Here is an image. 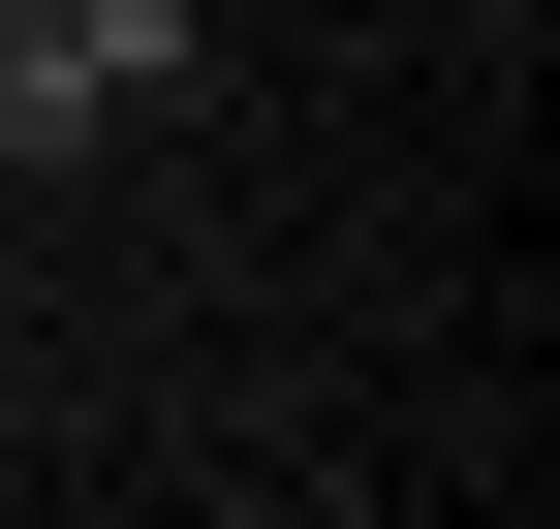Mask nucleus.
I'll list each match as a JSON object with an SVG mask.
<instances>
[{
	"instance_id": "f257e3e1",
	"label": "nucleus",
	"mask_w": 560,
	"mask_h": 529,
	"mask_svg": "<svg viewBox=\"0 0 560 529\" xmlns=\"http://www.w3.org/2000/svg\"><path fill=\"white\" fill-rule=\"evenodd\" d=\"M187 94V0H0V156H125Z\"/></svg>"
}]
</instances>
